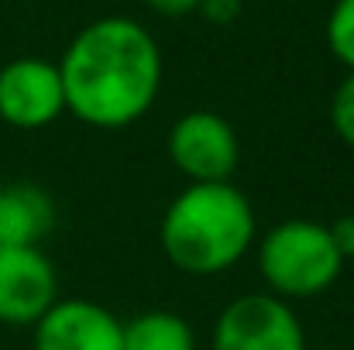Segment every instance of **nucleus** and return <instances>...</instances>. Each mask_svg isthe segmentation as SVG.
I'll use <instances>...</instances> for the list:
<instances>
[{
	"label": "nucleus",
	"instance_id": "nucleus-16",
	"mask_svg": "<svg viewBox=\"0 0 354 350\" xmlns=\"http://www.w3.org/2000/svg\"><path fill=\"white\" fill-rule=\"evenodd\" d=\"M317 350H337V347H317Z\"/></svg>",
	"mask_w": 354,
	"mask_h": 350
},
{
	"label": "nucleus",
	"instance_id": "nucleus-11",
	"mask_svg": "<svg viewBox=\"0 0 354 350\" xmlns=\"http://www.w3.org/2000/svg\"><path fill=\"white\" fill-rule=\"evenodd\" d=\"M327 45L341 66L354 72V0H337L327 17Z\"/></svg>",
	"mask_w": 354,
	"mask_h": 350
},
{
	"label": "nucleus",
	"instance_id": "nucleus-4",
	"mask_svg": "<svg viewBox=\"0 0 354 350\" xmlns=\"http://www.w3.org/2000/svg\"><path fill=\"white\" fill-rule=\"evenodd\" d=\"M169 162L189 186L231 182L241 162V141L231 120L214 110H189L169 127Z\"/></svg>",
	"mask_w": 354,
	"mask_h": 350
},
{
	"label": "nucleus",
	"instance_id": "nucleus-5",
	"mask_svg": "<svg viewBox=\"0 0 354 350\" xmlns=\"http://www.w3.org/2000/svg\"><path fill=\"white\" fill-rule=\"evenodd\" d=\"M214 350H310L299 316L272 292H248L224 306L214 327Z\"/></svg>",
	"mask_w": 354,
	"mask_h": 350
},
{
	"label": "nucleus",
	"instance_id": "nucleus-15",
	"mask_svg": "<svg viewBox=\"0 0 354 350\" xmlns=\"http://www.w3.org/2000/svg\"><path fill=\"white\" fill-rule=\"evenodd\" d=\"M145 3L162 17H183V14H193L200 7V0H145Z\"/></svg>",
	"mask_w": 354,
	"mask_h": 350
},
{
	"label": "nucleus",
	"instance_id": "nucleus-6",
	"mask_svg": "<svg viewBox=\"0 0 354 350\" xmlns=\"http://www.w3.org/2000/svg\"><path fill=\"white\" fill-rule=\"evenodd\" d=\"M66 114V90L55 62L14 59L0 69V120L17 130H41Z\"/></svg>",
	"mask_w": 354,
	"mask_h": 350
},
{
	"label": "nucleus",
	"instance_id": "nucleus-1",
	"mask_svg": "<svg viewBox=\"0 0 354 350\" xmlns=\"http://www.w3.org/2000/svg\"><path fill=\"white\" fill-rule=\"evenodd\" d=\"M66 110L100 130H120L148 114L162 90V52L145 24L100 17L86 24L59 62Z\"/></svg>",
	"mask_w": 354,
	"mask_h": 350
},
{
	"label": "nucleus",
	"instance_id": "nucleus-14",
	"mask_svg": "<svg viewBox=\"0 0 354 350\" xmlns=\"http://www.w3.org/2000/svg\"><path fill=\"white\" fill-rule=\"evenodd\" d=\"M210 24H231L237 14H241V0H200L196 7Z\"/></svg>",
	"mask_w": 354,
	"mask_h": 350
},
{
	"label": "nucleus",
	"instance_id": "nucleus-2",
	"mask_svg": "<svg viewBox=\"0 0 354 350\" xmlns=\"http://www.w3.org/2000/svg\"><path fill=\"white\" fill-rule=\"evenodd\" d=\"M258 220L234 182L186 186L158 224V244L172 268L193 278L224 275L254 244Z\"/></svg>",
	"mask_w": 354,
	"mask_h": 350
},
{
	"label": "nucleus",
	"instance_id": "nucleus-13",
	"mask_svg": "<svg viewBox=\"0 0 354 350\" xmlns=\"http://www.w3.org/2000/svg\"><path fill=\"white\" fill-rule=\"evenodd\" d=\"M327 231H330L334 247L341 251V257H344V261H351V257H354V213H348V217H337L334 224H327Z\"/></svg>",
	"mask_w": 354,
	"mask_h": 350
},
{
	"label": "nucleus",
	"instance_id": "nucleus-12",
	"mask_svg": "<svg viewBox=\"0 0 354 350\" xmlns=\"http://www.w3.org/2000/svg\"><path fill=\"white\" fill-rule=\"evenodd\" d=\"M330 124H334V134L354 151V72H348V79L337 86L330 100Z\"/></svg>",
	"mask_w": 354,
	"mask_h": 350
},
{
	"label": "nucleus",
	"instance_id": "nucleus-8",
	"mask_svg": "<svg viewBox=\"0 0 354 350\" xmlns=\"http://www.w3.org/2000/svg\"><path fill=\"white\" fill-rule=\"evenodd\" d=\"M124 320L93 299H59L35 323V350H120Z\"/></svg>",
	"mask_w": 354,
	"mask_h": 350
},
{
	"label": "nucleus",
	"instance_id": "nucleus-10",
	"mask_svg": "<svg viewBox=\"0 0 354 350\" xmlns=\"http://www.w3.org/2000/svg\"><path fill=\"white\" fill-rule=\"evenodd\" d=\"M120 350H196V333L179 313L148 309L124 323Z\"/></svg>",
	"mask_w": 354,
	"mask_h": 350
},
{
	"label": "nucleus",
	"instance_id": "nucleus-9",
	"mask_svg": "<svg viewBox=\"0 0 354 350\" xmlns=\"http://www.w3.org/2000/svg\"><path fill=\"white\" fill-rule=\"evenodd\" d=\"M55 227V203L35 182L0 186V247H38Z\"/></svg>",
	"mask_w": 354,
	"mask_h": 350
},
{
	"label": "nucleus",
	"instance_id": "nucleus-7",
	"mask_svg": "<svg viewBox=\"0 0 354 350\" xmlns=\"http://www.w3.org/2000/svg\"><path fill=\"white\" fill-rule=\"evenodd\" d=\"M59 302V275L41 247H0V323L35 327Z\"/></svg>",
	"mask_w": 354,
	"mask_h": 350
},
{
	"label": "nucleus",
	"instance_id": "nucleus-3",
	"mask_svg": "<svg viewBox=\"0 0 354 350\" xmlns=\"http://www.w3.org/2000/svg\"><path fill=\"white\" fill-rule=\"evenodd\" d=\"M258 271L275 299H313L341 278L344 257L327 224L282 220L258 244Z\"/></svg>",
	"mask_w": 354,
	"mask_h": 350
}]
</instances>
